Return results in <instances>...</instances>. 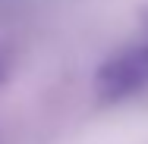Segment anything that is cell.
<instances>
[{"mask_svg": "<svg viewBox=\"0 0 148 144\" xmlns=\"http://www.w3.org/2000/svg\"><path fill=\"white\" fill-rule=\"evenodd\" d=\"M0 72H3V63H0Z\"/></svg>", "mask_w": 148, "mask_h": 144, "instance_id": "2", "label": "cell"}, {"mask_svg": "<svg viewBox=\"0 0 148 144\" xmlns=\"http://www.w3.org/2000/svg\"><path fill=\"white\" fill-rule=\"evenodd\" d=\"M95 91L104 103H126L148 91V19L132 41L117 47L98 66Z\"/></svg>", "mask_w": 148, "mask_h": 144, "instance_id": "1", "label": "cell"}]
</instances>
